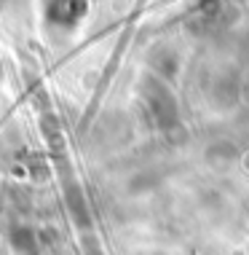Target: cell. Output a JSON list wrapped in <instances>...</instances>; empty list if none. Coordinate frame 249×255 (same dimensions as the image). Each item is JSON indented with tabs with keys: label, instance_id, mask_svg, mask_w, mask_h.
Returning a JSON list of instances; mask_svg holds the SVG:
<instances>
[{
	"label": "cell",
	"instance_id": "1",
	"mask_svg": "<svg viewBox=\"0 0 249 255\" xmlns=\"http://www.w3.org/2000/svg\"><path fill=\"white\" fill-rule=\"evenodd\" d=\"M13 245L22 255H38V245L30 237V231H13Z\"/></svg>",
	"mask_w": 249,
	"mask_h": 255
}]
</instances>
